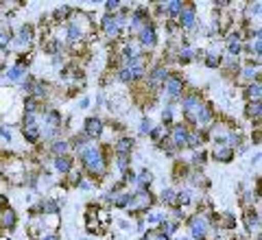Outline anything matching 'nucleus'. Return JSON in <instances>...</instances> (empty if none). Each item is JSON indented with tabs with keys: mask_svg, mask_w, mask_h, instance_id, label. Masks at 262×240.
Returning <instances> with one entry per match:
<instances>
[{
	"mask_svg": "<svg viewBox=\"0 0 262 240\" xmlns=\"http://www.w3.org/2000/svg\"><path fill=\"white\" fill-rule=\"evenodd\" d=\"M175 107H177V103H164V107H162V122H160V125H164V127H166V129H170V127H173L175 125V122H177V114H175Z\"/></svg>",
	"mask_w": 262,
	"mask_h": 240,
	"instance_id": "obj_34",
	"label": "nucleus"
},
{
	"mask_svg": "<svg viewBox=\"0 0 262 240\" xmlns=\"http://www.w3.org/2000/svg\"><path fill=\"white\" fill-rule=\"evenodd\" d=\"M208 160H210L208 148H196V151L190 153V157H186L188 166H190L192 170H203L206 168V164H208Z\"/></svg>",
	"mask_w": 262,
	"mask_h": 240,
	"instance_id": "obj_26",
	"label": "nucleus"
},
{
	"mask_svg": "<svg viewBox=\"0 0 262 240\" xmlns=\"http://www.w3.org/2000/svg\"><path fill=\"white\" fill-rule=\"evenodd\" d=\"M81 240H90V238H81Z\"/></svg>",
	"mask_w": 262,
	"mask_h": 240,
	"instance_id": "obj_63",
	"label": "nucleus"
},
{
	"mask_svg": "<svg viewBox=\"0 0 262 240\" xmlns=\"http://www.w3.org/2000/svg\"><path fill=\"white\" fill-rule=\"evenodd\" d=\"M155 205H158V197H155L151 190H131V201L125 212L136 219V216H144Z\"/></svg>",
	"mask_w": 262,
	"mask_h": 240,
	"instance_id": "obj_5",
	"label": "nucleus"
},
{
	"mask_svg": "<svg viewBox=\"0 0 262 240\" xmlns=\"http://www.w3.org/2000/svg\"><path fill=\"white\" fill-rule=\"evenodd\" d=\"M241 66H243V61H241V59H234V57L223 55V59H221V68H219V70L223 72L227 79H236V74H238Z\"/></svg>",
	"mask_w": 262,
	"mask_h": 240,
	"instance_id": "obj_27",
	"label": "nucleus"
},
{
	"mask_svg": "<svg viewBox=\"0 0 262 240\" xmlns=\"http://www.w3.org/2000/svg\"><path fill=\"white\" fill-rule=\"evenodd\" d=\"M164 216H166V210H162V208H153V210H149L144 214V223H146V227L149 229H155L160 225V223L164 221Z\"/></svg>",
	"mask_w": 262,
	"mask_h": 240,
	"instance_id": "obj_38",
	"label": "nucleus"
},
{
	"mask_svg": "<svg viewBox=\"0 0 262 240\" xmlns=\"http://www.w3.org/2000/svg\"><path fill=\"white\" fill-rule=\"evenodd\" d=\"M208 144V134L203 129H190V136H188L186 142V151H196V148H206Z\"/></svg>",
	"mask_w": 262,
	"mask_h": 240,
	"instance_id": "obj_22",
	"label": "nucleus"
},
{
	"mask_svg": "<svg viewBox=\"0 0 262 240\" xmlns=\"http://www.w3.org/2000/svg\"><path fill=\"white\" fill-rule=\"evenodd\" d=\"M101 107H105V96L96 94V110H101Z\"/></svg>",
	"mask_w": 262,
	"mask_h": 240,
	"instance_id": "obj_58",
	"label": "nucleus"
},
{
	"mask_svg": "<svg viewBox=\"0 0 262 240\" xmlns=\"http://www.w3.org/2000/svg\"><path fill=\"white\" fill-rule=\"evenodd\" d=\"M208 98L203 96L199 90H186L184 92V96L179 98V112H182V116H184V120L182 122H186L190 129H196V116H199V112H201V107H203V103H206Z\"/></svg>",
	"mask_w": 262,
	"mask_h": 240,
	"instance_id": "obj_2",
	"label": "nucleus"
},
{
	"mask_svg": "<svg viewBox=\"0 0 262 240\" xmlns=\"http://www.w3.org/2000/svg\"><path fill=\"white\" fill-rule=\"evenodd\" d=\"M260 160H262V155L256 153V155H253V160H251V166H256V168H258V166H260Z\"/></svg>",
	"mask_w": 262,
	"mask_h": 240,
	"instance_id": "obj_59",
	"label": "nucleus"
},
{
	"mask_svg": "<svg viewBox=\"0 0 262 240\" xmlns=\"http://www.w3.org/2000/svg\"><path fill=\"white\" fill-rule=\"evenodd\" d=\"M188 238L190 240H208L210 238V223H208V212H194L186 223Z\"/></svg>",
	"mask_w": 262,
	"mask_h": 240,
	"instance_id": "obj_8",
	"label": "nucleus"
},
{
	"mask_svg": "<svg viewBox=\"0 0 262 240\" xmlns=\"http://www.w3.org/2000/svg\"><path fill=\"white\" fill-rule=\"evenodd\" d=\"M153 125H155V122H153V118H151L149 114H144L142 118H140V125H138V136L146 138V136H149V131L153 129Z\"/></svg>",
	"mask_w": 262,
	"mask_h": 240,
	"instance_id": "obj_45",
	"label": "nucleus"
},
{
	"mask_svg": "<svg viewBox=\"0 0 262 240\" xmlns=\"http://www.w3.org/2000/svg\"><path fill=\"white\" fill-rule=\"evenodd\" d=\"M153 179H155V175L151 168H146V166L138 168L136 170V190H151Z\"/></svg>",
	"mask_w": 262,
	"mask_h": 240,
	"instance_id": "obj_28",
	"label": "nucleus"
},
{
	"mask_svg": "<svg viewBox=\"0 0 262 240\" xmlns=\"http://www.w3.org/2000/svg\"><path fill=\"white\" fill-rule=\"evenodd\" d=\"M39 125L42 127H48V129H63L66 131V116L59 112V110H48L39 116Z\"/></svg>",
	"mask_w": 262,
	"mask_h": 240,
	"instance_id": "obj_16",
	"label": "nucleus"
},
{
	"mask_svg": "<svg viewBox=\"0 0 262 240\" xmlns=\"http://www.w3.org/2000/svg\"><path fill=\"white\" fill-rule=\"evenodd\" d=\"M29 96L37 98V101H42V103H48V98H51V85H48V81L37 79V77H35V81H33V88H31Z\"/></svg>",
	"mask_w": 262,
	"mask_h": 240,
	"instance_id": "obj_23",
	"label": "nucleus"
},
{
	"mask_svg": "<svg viewBox=\"0 0 262 240\" xmlns=\"http://www.w3.org/2000/svg\"><path fill=\"white\" fill-rule=\"evenodd\" d=\"M75 168V155L68 153V155H59V157H53V170L55 175H59L61 179L68 175V172Z\"/></svg>",
	"mask_w": 262,
	"mask_h": 240,
	"instance_id": "obj_21",
	"label": "nucleus"
},
{
	"mask_svg": "<svg viewBox=\"0 0 262 240\" xmlns=\"http://www.w3.org/2000/svg\"><path fill=\"white\" fill-rule=\"evenodd\" d=\"M42 112V101H37V98L33 96H24L22 98V114H37Z\"/></svg>",
	"mask_w": 262,
	"mask_h": 240,
	"instance_id": "obj_41",
	"label": "nucleus"
},
{
	"mask_svg": "<svg viewBox=\"0 0 262 240\" xmlns=\"http://www.w3.org/2000/svg\"><path fill=\"white\" fill-rule=\"evenodd\" d=\"M219 118V114H216V107L212 101H206L201 107V112L199 116H196V129H203V131H208L212 125H214V120Z\"/></svg>",
	"mask_w": 262,
	"mask_h": 240,
	"instance_id": "obj_15",
	"label": "nucleus"
},
{
	"mask_svg": "<svg viewBox=\"0 0 262 240\" xmlns=\"http://www.w3.org/2000/svg\"><path fill=\"white\" fill-rule=\"evenodd\" d=\"M136 151V138L127 134H118L116 140H112V153L114 155H131Z\"/></svg>",
	"mask_w": 262,
	"mask_h": 240,
	"instance_id": "obj_14",
	"label": "nucleus"
},
{
	"mask_svg": "<svg viewBox=\"0 0 262 240\" xmlns=\"http://www.w3.org/2000/svg\"><path fill=\"white\" fill-rule=\"evenodd\" d=\"M42 51L48 55V57H55V55H66V44L61 37L57 35H51V33H46L44 39H42Z\"/></svg>",
	"mask_w": 262,
	"mask_h": 240,
	"instance_id": "obj_17",
	"label": "nucleus"
},
{
	"mask_svg": "<svg viewBox=\"0 0 262 240\" xmlns=\"http://www.w3.org/2000/svg\"><path fill=\"white\" fill-rule=\"evenodd\" d=\"M118 227H120V229H125V231H129V229H131V223L125 221V219H118Z\"/></svg>",
	"mask_w": 262,
	"mask_h": 240,
	"instance_id": "obj_56",
	"label": "nucleus"
},
{
	"mask_svg": "<svg viewBox=\"0 0 262 240\" xmlns=\"http://www.w3.org/2000/svg\"><path fill=\"white\" fill-rule=\"evenodd\" d=\"M51 63L55 66V68H63V66H66V55H55V57H51Z\"/></svg>",
	"mask_w": 262,
	"mask_h": 240,
	"instance_id": "obj_52",
	"label": "nucleus"
},
{
	"mask_svg": "<svg viewBox=\"0 0 262 240\" xmlns=\"http://www.w3.org/2000/svg\"><path fill=\"white\" fill-rule=\"evenodd\" d=\"M0 240H11L9 236H5V234H0Z\"/></svg>",
	"mask_w": 262,
	"mask_h": 240,
	"instance_id": "obj_61",
	"label": "nucleus"
},
{
	"mask_svg": "<svg viewBox=\"0 0 262 240\" xmlns=\"http://www.w3.org/2000/svg\"><path fill=\"white\" fill-rule=\"evenodd\" d=\"M83 177H85V175H83V170L75 166V168H72V170L68 172V175L63 177V181H66V184H68V186H75V188H77V184H79V181L83 179Z\"/></svg>",
	"mask_w": 262,
	"mask_h": 240,
	"instance_id": "obj_46",
	"label": "nucleus"
},
{
	"mask_svg": "<svg viewBox=\"0 0 262 240\" xmlns=\"http://www.w3.org/2000/svg\"><path fill=\"white\" fill-rule=\"evenodd\" d=\"M11 42H13V27L11 24L0 22V53H9L11 51Z\"/></svg>",
	"mask_w": 262,
	"mask_h": 240,
	"instance_id": "obj_31",
	"label": "nucleus"
},
{
	"mask_svg": "<svg viewBox=\"0 0 262 240\" xmlns=\"http://www.w3.org/2000/svg\"><path fill=\"white\" fill-rule=\"evenodd\" d=\"M90 105H92V101H90L88 96H83V98H81V101H79V110H88Z\"/></svg>",
	"mask_w": 262,
	"mask_h": 240,
	"instance_id": "obj_55",
	"label": "nucleus"
},
{
	"mask_svg": "<svg viewBox=\"0 0 262 240\" xmlns=\"http://www.w3.org/2000/svg\"><path fill=\"white\" fill-rule=\"evenodd\" d=\"M243 101L245 103H262V83L253 81V83L243 88Z\"/></svg>",
	"mask_w": 262,
	"mask_h": 240,
	"instance_id": "obj_29",
	"label": "nucleus"
},
{
	"mask_svg": "<svg viewBox=\"0 0 262 240\" xmlns=\"http://www.w3.org/2000/svg\"><path fill=\"white\" fill-rule=\"evenodd\" d=\"M120 5L122 3H118V0H105V3H103V9H105V13H116L118 9H120Z\"/></svg>",
	"mask_w": 262,
	"mask_h": 240,
	"instance_id": "obj_50",
	"label": "nucleus"
},
{
	"mask_svg": "<svg viewBox=\"0 0 262 240\" xmlns=\"http://www.w3.org/2000/svg\"><path fill=\"white\" fill-rule=\"evenodd\" d=\"M236 227H238V221H236L234 212H219V231L223 234H234Z\"/></svg>",
	"mask_w": 262,
	"mask_h": 240,
	"instance_id": "obj_25",
	"label": "nucleus"
},
{
	"mask_svg": "<svg viewBox=\"0 0 262 240\" xmlns=\"http://www.w3.org/2000/svg\"><path fill=\"white\" fill-rule=\"evenodd\" d=\"M98 31H101V35L107 39L110 44H116L120 39L129 37L127 31H125V22H122L116 13H103L101 20H98Z\"/></svg>",
	"mask_w": 262,
	"mask_h": 240,
	"instance_id": "obj_3",
	"label": "nucleus"
},
{
	"mask_svg": "<svg viewBox=\"0 0 262 240\" xmlns=\"http://www.w3.org/2000/svg\"><path fill=\"white\" fill-rule=\"evenodd\" d=\"M77 188L81 190V192H90V190H94V188H96V181H92L90 177H83V179H81L79 184H77Z\"/></svg>",
	"mask_w": 262,
	"mask_h": 240,
	"instance_id": "obj_49",
	"label": "nucleus"
},
{
	"mask_svg": "<svg viewBox=\"0 0 262 240\" xmlns=\"http://www.w3.org/2000/svg\"><path fill=\"white\" fill-rule=\"evenodd\" d=\"M190 166H188V162H186V157H175V166H173V181L175 184H186V179L188 175H190Z\"/></svg>",
	"mask_w": 262,
	"mask_h": 240,
	"instance_id": "obj_24",
	"label": "nucleus"
},
{
	"mask_svg": "<svg viewBox=\"0 0 262 240\" xmlns=\"http://www.w3.org/2000/svg\"><path fill=\"white\" fill-rule=\"evenodd\" d=\"M27 74H29V72L24 70V68H20V66L9 63V66H7V70H5L3 77L7 79V83H9V85H18L20 81H22L24 77H27Z\"/></svg>",
	"mask_w": 262,
	"mask_h": 240,
	"instance_id": "obj_32",
	"label": "nucleus"
},
{
	"mask_svg": "<svg viewBox=\"0 0 262 240\" xmlns=\"http://www.w3.org/2000/svg\"><path fill=\"white\" fill-rule=\"evenodd\" d=\"M221 59H223V46L212 44V48H203V57H201V63L206 68H212V70H219L221 68Z\"/></svg>",
	"mask_w": 262,
	"mask_h": 240,
	"instance_id": "obj_19",
	"label": "nucleus"
},
{
	"mask_svg": "<svg viewBox=\"0 0 262 240\" xmlns=\"http://www.w3.org/2000/svg\"><path fill=\"white\" fill-rule=\"evenodd\" d=\"M153 238H155V240H170L166 234H162L160 229H155V231H153Z\"/></svg>",
	"mask_w": 262,
	"mask_h": 240,
	"instance_id": "obj_57",
	"label": "nucleus"
},
{
	"mask_svg": "<svg viewBox=\"0 0 262 240\" xmlns=\"http://www.w3.org/2000/svg\"><path fill=\"white\" fill-rule=\"evenodd\" d=\"M15 227H18V212L9 205L0 212V234H13Z\"/></svg>",
	"mask_w": 262,
	"mask_h": 240,
	"instance_id": "obj_18",
	"label": "nucleus"
},
{
	"mask_svg": "<svg viewBox=\"0 0 262 240\" xmlns=\"http://www.w3.org/2000/svg\"><path fill=\"white\" fill-rule=\"evenodd\" d=\"M37 42V27L35 24H20L18 29H13V42H11V51L18 55L31 53V48Z\"/></svg>",
	"mask_w": 262,
	"mask_h": 240,
	"instance_id": "obj_4",
	"label": "nucleus"
},
{
	"mask_svg": "<svg viewBox=\"0 0 262 240\" xmlns=\"http://www.w3.org/2000/svg\"><path fill=\"white\" fill-rule=\"evenodd\" d=\"M134 39H136V44L140 46L142 53H153V51H158V46H160V31H158V24H155V22L144 24V27L134 35Z\"/></svg>",
	"mask_w": 262,
	"mask_h": 240,
	"instance_id": "obj_7",
	"label": "nucleus"
},
{
	"mask_svg": "<svg viewBox=\"0 0 262 240\" xmlns=\"http://www.w3.org/2000/svg\"><path fill=\"white\" fill-rule=\"evenodd\" d=\"M188 136H190V127H188L186 122H182V120H177L175 125L168 129V138H170V142L175 144V148H177L179 153H182V151H186Z\"/></svg>",
	"mask_w": 262,
	"mask_h": 240,
	"instance_id": "obj_13",
	"label": "nucleus"
},
{
	"mask_svg": "<svg viewBox=\"0 0 262 240\" xmlns=\"http://www.w3.org/2000/svg\"><path fill=\"white\" fill-rule=\"evenodd\" d=\"M70 153V144H68V138H59V140H53L48 144V155L51 157H59V155H68Z\"/></svg>",
	"mask_w": 262,
	"mask_h": 240,
	"instance_id": "obj_36",
	"label": "nucleus"
},
{
	"mask_svg": "<svg viewBox=\"0 0 262 240\" xmlns=\"http://www.w3.org/2000/svg\"><path fill=\"white\" fill-rule=\"evenodd\" d=\"M186 90H188V79L184 77L182 72L170 70V72H168V77H166V81L162 83L160 94L166 96V101H168V103H179V98L184 96Z\"/></svg>",
	"mask_w": 262,
	"mask_h": 240,
	"instance_id": "obj_6",
	"label": "nucleus"
},
{
	"mask_svg": "<svg viewBox=\"0 0 262 240\" xmlns=\"http://www.w3.org/2000/svg\"><path fill=\"white\" fill-rule=\"evenodd\" d=\"M81 134H85L90 140H92V142H101L103 136H105V120H103V116H98V114L85 116Z\"/></svg>",
	"mask_w": 262,
	"mask_h": 240,
	"instance_id": "obj_12",
	"label": "nucleus"
},
{
	"mask_svg": "<svg viewBox=\"0 0 262 240\" xmlns=\"http://www.w3.org/2000/svg\"><path fill=\"white\" fill-rule=\"evenodd\" d=\"M208 155H210V160H214L219 164H232L234 157H236V153L229 146H225V144H212Z\"/></svg>",
	"mask_w": 262,
	"mask_h": 240,
	"instance_id": "obj_20",
	"label": "nucleus"
},
{
	"mask_svg": "<svg viewBox=\"0 0 262 240\" xmlns=\"http://www.w3.org/2000/svg\"><path fill=\"white\" fill-rule=\"evenodd\" d=\"M182 9H184L182 0H168V3H164V15H166V20H175L177 22Z\"/></svg>",
	"mask_w": 262,
	"mask_h": 240,
	"instance_id": "obj_39",
	"label": "nucleus"
},
{
	"mask_svg": "<svg viewBox=\"0 0 262 240\" xmlns=\"http://www.w3.org/2000/svg\"><path fill=\"white\" fill-rule=\"evenodd\" d=\"M243 116L247 120H251V122H260V118H262V103H245Z\"/></svg>",
	"mask_w": 262,
	"mask_h": 240,
	"instance_id": "obj_40",
	"label": "nucleus"
},
{
	"mask_svg": "<svg viewBox=\"0 0 262 240\" xmlns=\"http://www.w3.org/2000/svg\"><path fill=\"white\" fill-rule=\"evenodd\" d=\"M68 144H70V153L77 155V153L83 151L85 146L92 144V140H90L85 134H79V131H77V134H72V136L68 138Z\"/></svg>",
	"mask_w": 262,
	"mask_h": 240,
	"instance_id": "obj_33",
	"label": "nucleus"
},
{
	"mask_svg": "<svg viewBox=\"0 0 262 240\" xmlns=\"http://www.w3.org/2000/svg\"><path fill=\"white\" fill-rule=\"evenodd\" d=\"M129 201H131V190H122L114 197V208L116 210H127L129 208Z\"/></svg>",
	"mask_w": 262,
	"mask_h": 240,
	"instance_id": "obj_44",
	"label": "nucleus"
},
{
	"mask_svg": "<svg viewBox=\"0 0 262 240\" xmlns=\"http://www.w3.org/2000/svg\"><path fill=\"white\" fill-rule=\"evenodd\" d=\"M112 142H92L85 146L81 153L75 155V162H79V168L83 170V175L92 181H101L107 177L110 166H112Z\"/></svg>",
	"mask_w": 262,
	"mask_h": 240,
	"instance_id": "obj_1",
	"label": "nucleus"
},
{
	"mask_svg": "<svg viewBox=\"0 0 262 240\" xmlns=\"http://www.w3.org/2000/svg\"><path fill=\"white\" fill-rule=\"evenodd\" d=\"M247 240H260V238H247Z\"/></svg>",
	"mask_w": 262,
	"mask_h": 240,
	"instance_id": "obj_62",
	"label": "nucleus"
},
{
	"mask_svg": "<svg viewBox=\"0 0 262 240\" xmlns=\"http://www.w3.org/2000/svg\"><path fill=\"white\" fill-rule=\"evenodd\" d=\"M155 229H160L162 234H166L168 238H173V236H177V231L182 229V223L173 221V219H170L168 214H166V216H164V221H162V223H160V225L155 227Z\"/></svg>",
	"mask_w": 262,
	"mask_h": 240,
	"instance_id": "obj_37",
	"label": "nucleus"
},
{
	"mask_svg": "<svg viewBox=\"0 0 262 240\" xmlns=\"http://www.w3.org/2000/svg\"><path fill=\"white\" fill-rule=\"evenodd\" d=\"M72 13H75V7H70V5H61V7H55L53 13H51V18H53V22H55V24H66V22H70Z\"/></svg>",
	"mask_w": 262,
	"mask_h": 240,
	"instance_id": "obj_35",
	"label": "nucleus"
},
{
	"mask_svg": "<svg viewBox=\"0 0 262 240\" xmlns=\"http://www.w3.org/2000/svg\"><path fill=\"white\" fill-rule=\"evenodd\" d=\"M0 140H5V142H11V140H13L11 125H7V122H0Z\"/></svg>",
	"mask_w": 262,
	"mask_h": 240,
	"instance_id": "obj_48",
	"label": "nucleus"
},
{
	"mask_svg": "<svg viewBox=\"0 0 262 240\" xmlns=\"http://www.w3.org/2000/svg\"><path fill=\"white\" fill-rule=\"evenodd\" d=\"M37 240H61V234H59V229H46V231H42L39 234V238Z\"/></svg>",
	"mask_w": 262,
	"mask_h": 240,
	"instance_id": "obj_51",
	"label": "nucleus"
},
{
	"mask_svg": "<svg viewBox=\"0 0 262 240\" xmlns=\"http://www.w3.org/2000/svg\"><path fill=\"white\" fill-rule=\"evenodd\" d=\"M33 81H35V77L33 74H27L20 83H18V88H20V92L24 94V96H29V92H31V88H33Z\"/></svg>",
	"mask_w": 262,
	"mask_h": 240,
	"instance_id": "obj_47",
	"label": "nucleus"
},
{
	"mask_svg": "<svg viewBox=\"0 0 262 240\" xmlns=\"http://www.w3.org/2000/svg\"><path fill=\"white\" fill-rule=\"evenodd\" d=\"M146 229H149V227H146L144 219H142V216H136V231H138V234H144Z\"/></svg>",
	"mask_w": 262,
	"mask_h": 240,
	"instance_id": "obj_53",
	"label": "nucleus"
},
{
	"mask_svg": "<svg viewBox=\"0 0 262 240\" xmlns=\"http://www.w3.org/2000/svg\"><path fill=\"white\" fill-rule=\"evenodd\" d=\"M5 208H9V197H7V194H3V192H0V212H3Z\"/></svg>",
	"mask_w": 262,
	"mask_h": 240,
	"instance_id": "obj_54",
	"label": "nucleus"
},
{
	"mask_svg": "<svg viewBox=\"0 0 262 240\" xmlns=\"http://www.w3.org/2000/svg\"><path fill=\"white\" fill-rule=\"evenodd\" d=\"M177 27L182 31V35H188L190 31L199 27V11H196L194 3H184V9L177 18Z\"/></svg>",
	"mask_w": 262,
	"mask_h": 240,
	"instance_id": "obj_10",
	"label": "nucleus"
},
{
	"mask_svg": "<svg viewBox=\"0 0 262 240\" xmlns=\"http://www.w3.org/2000/svg\"><path fill=\"white\" fill-rule=\"evenodd\" d=\"M243 229L247 238H260V229H262V216H260V208L258 205H249L243 208Z\"/></svg>",
	"mask_w": 262,
	"mask_h": 240,
	"instance_id": "obj_9",
	"label": "nucleus"
},
{
	"mask_svg": "<svg viewBox=\"0 0 262 240\" xmlns=\"http://www.w3.org/2000/svg\"><path fill=\"white\" fill-rule=\"evenodd\" d=\"M146 138H149L153 144H160L164 138H168V129L164 125H153V129L149 131V136H146Z\"/></svg>",
	"mask_w": 262,
	"mask_h": 240,
	"instance_id": "obj_43",
	"label": "nucleus"
},
{
	"mask_svg": "<svg viewBox=\"0 0 262 240\" xmlns=\"http://www.w3.org/2000/svg\"><path fill=\"white\" fill-rule=\"evenodd\" d=\"M158 205H162V208H177V188L173 186H166L162 190V192L158 194Z\"/></svg>",
	"mask_w": 262,
	"mask_h": 240,
	"instance_id": "obj_30",
	"label": "nucleus"
},
{
	"mask_svg": "<svg viewBox=\"0 0 262 240\" xmlns=\"http://www.w3.org/2000/svg\"><path fill=\"white\" fill-rule=\"evenodd\" d=\"M112 162L116 164V170L120 172V177H122L127 170H131V164H134V157H131V155H114V157H112Z\"/></svg>",
	"mask_w": 262,
	"mask_h": 240,
	"instance_id": "obj_42",
	"label": "nucleus"
},
{
	"mask_svg": "<svg viewBox=\"0 0 262 240\" xmlns=\"http://www.w3.org/2000/svg\"><path fill=\"white\" fill-rule=\"evenodd\" d=\"M236 127V122L234 120H229V118H223V116H219V118L214 120V125H212L206 134H208V142L212 144H223L225 142V138L229 134V129Z\"/></svg>",
	"mask_w": 262,
	"mask_h": 240,
	"instance_id": "obj_11",
	"label": "nucleus"
},
{
	"mask_svg": "<svg viewBox=\"0 0 262 240\" xmlns=\"http://www.w3.org/2000/svg\"><path fill=\"white\" fill-rule=\"evenodd\" d=\"M170 240H190V238H188V236H173Z\"/></svg>",
	"mask_w": 262,
	"mask_h": 240,
	"instance_id": "obj_60",
	"label": "nucleus"
}]
</instances>
